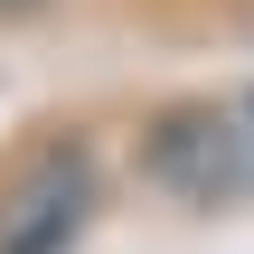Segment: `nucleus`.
<instances>
[{"label": "nucleus", "instance_id": "f257e3e1", "mask_svg": "<svg viewBox=\"0 0 254 254\" xmlns=\"http://www.w3.org/2000/svg\"><path fill=\"white\" fill-rule=\"evenodd\" d=\"M141 170H151L170 198H189V207H236L254 189V132L236 113H217V104H179V113L151 123Z\"/></svg>", "mask_w": 254, "mask_h": 254}, {"label": "nucleus", "instance_id": "f03ea898", "mask_svg": "<svg viewBox=\"0 0 254 254\" xmlns=\"http://www.w3.org/2000/svg\"><path fill=\"white\" fill-rule=\"evenodd\" d=\"M94 151H75V141H57V151H38L9 189H0V254H66L85 226H94Z\"/></svg>", "mask_w": 254, "mask_h": 254}, {"label": "nucleus", "instance_id": "7ed1b4c3", "mask_svg": "<svg viewBox=\"0 0 254 254\" xmlns=\"http://www.w3.org/2000/svg\"><path fill=\"white\" fill-rule=\"evenodd\" d=\"M57 0H0V28H19V19H47Z\"/></svg>", "mask_w": 254, "mask_h": 254}]
</instances>
